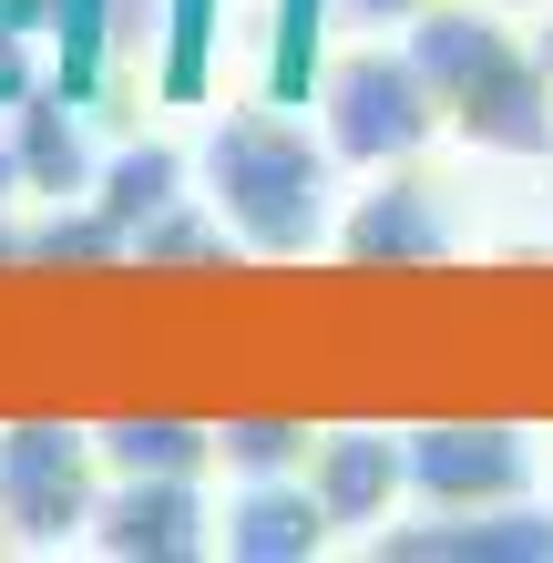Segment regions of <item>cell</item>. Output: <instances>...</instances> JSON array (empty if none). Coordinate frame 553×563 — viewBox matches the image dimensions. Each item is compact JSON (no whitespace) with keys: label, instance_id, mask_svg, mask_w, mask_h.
I'll return each instance as SVG.
<instances>
[{"label":"cell","instance_id":"6da1fadb","mask_svg":"<svg viewBox=\"0 0 553 563\" xmlns=\"http://www.w3.org/2000/svg\"><path fill=\"white\" fill-rule=\"evenodd\" d=\"M339 175L349 164L329 154V134L287 103H225L195 134V195L236 256H329L349 206Z\"/></svg>","mask_w":553,"mask_h":563},{"label":"cell","instance_id":"7a4b0ae2","mask_svg":"<svg viewBox=\"0 0 553 563\" xmlns=\"http://www.w3.org/2000/svg\"><path fill=\"white\" fill-rule=\"evenodd\" d=\"M400 42L420 52L441 123L472 154H512V164L553 154V52L533 42V21L493 11V0H431Z\"/></svg>","mask_w":553,"mask_h":563},{"label":"cell","instance_id":"3957f363","mask_svg":"<svg viewBox=\"0 0 553 563\" xmlns=\"http://www.w3.org/2000/svg\"><path fill=\"white\" fill-rule=\"evenodd\" d=\"M308 123L329 134V154L349 175H389V164H420L451 123H441V92L420 73V52L400 31H349V42L318 62L308 82Z\"/></svg>","mask_w":553,"mask_h":563},{"label":"cell","instance_id":"277c9868","mask_svg":"<svg viewBox=\"0 0 553 563\" xmlns=\"http://www.w3.org/2000/svg\"><path fill=\"white\" fill-rule=\"evenodd\" d=\"M103 503L92 430H0V543H82Z\"/></svg>","mask_w":553,"mask_h":563},{"label":"cell","instance_id":"5b68a950","mask_svg":"<svg viewBox=\"0 0 553 563\" xmlns=\"http://www.w3.org/2000/svg\"><path fill=\"white\" fill-rule=\"evenodd\" d=\"M82 543L123 553V563L215 553V472H103V503H92Z\"/></svg>","mask_w":553,"mask_h":563},{"label":"cell","instance_id":"8992f818","mask_svg":"<svg viewBox=\"0 0 553 563\" xmlns=\"http://www.w3.org/2000/svg\"><path fill=\"white\" fill-rule=\"evenodd\" d=\"M308 492L339 522V543H369L410 512V430H308Z\"/></svg>","mask_w":553,"mask_h":563},{"label":"cell","instance_id":"52a82bcc","mask_svg":"<svg viewBox=\"0 0 553 563\" xmlns=\"http://www.w3.org/2000/svg\"><path fill=\"white\" fill-rule=\"evenodd\" d=\"M533 482H543V451L523 430H410V503L420 512L523 503Z\"/></svg>","mask_w":553,"mask_h":563},{"label":"cell","instance_id":"ba28073f","mask_svg":"<svg viewBox=\"0 0 553 563\" xmlns=\"http://www.w3.org/2000/svg\"><path fill=\"white\" fill-rule=\"evenodd\" d=\"M369 553H400V563H553V503L523 492V503H482V512H400L379 522Z\"/></svg>","mask_w":553,"mask_h":563},{"label":"cell","instance_id":"9c48e42d","mask_svg":"<svg viewBox=\"0 0 553 563\" xmlns=\"http://www.w3.org/2000/svg\"><path fill=\"white\" fill-rule=\"evenodd\" d=\"M329 543H339V522L318 512L308 472H246L215 492V553L225 563H308Z\"/></svg>","mask_w":553,"mask_h":563},{"label":"cell","instance_id":"30bf717a","mask_svg":"<svg viewBox=\"0 0 553 563\" xmlns=\"http://www.w3.org/2000/svg\"><path fill=\"white\" fill-rule=\"evenodd\" d=\"M11 144H21V195H42V206H92L103 134H92V103L73 82H31L11 103Z\"/></svg>","mask_w":553,"mask_h":563},{"label":"cell","instance_id":"8fae6325","mask_svg":"<svg viewBox=\"0 0 553 563\" xmlns=\"http://www.w3.org/2000/svg\"><path fill=\"white\" fill-rule=\"evenodd\" d=\"M451 225H441V195L410 175V164H389L379 185H360L339 206V246L329 256H441Z\"/></svg>","mask_w":553,"mask_h":563},{"label":"cell","instance_id":"7c38bea8","mask_svg":"<svg viewBox=\"0 0 553 563\" xmlns=\"http://www.w3.org/2000/svg\"><path fill=\"white\" fill-rule=\"evenodd\" d=\"M92 451H103V472H215V430L195 420H113L92 430Z\"/></svg>","mask_w":553,"mask_h":563},{"label":"cell","instance_id":"4fadbf2b","mask_svg":"<svg viewBox=\"0 0 553 563\" xmlns=\"http://www.w3.org/2000/svg\"><path fill=\"white\" fill-rule=\"evenodd\" d=\"M298 461H308V430H277V420L215 430V472H225V482H246V472H298Z\"/></svg>","mask_w":553,"mask_h":563},{"label":"cell","instance_id":"5bb4252c","mask_svg":"<svg viewBox=\"0 0 553 563\" xmlns=\"http://www.w3.org/2000/svg\"><path fill=\"white\" fill-rule=\"evenodd\" d=\"M420 11H431V0H329L339 31H410Z\"/></svg>","mask_w":553,"mask_h":563},{"label":"cell","instance_id":"9a60e30c","mask_svg":"<svg viewBox=\"0 0 553 563\" xmlns=\"http://www.w3.org/2000/svg\"><path fill=\"white\" fill-rule=\"evenodd\" d=\"M0 206H21V144H11V103H0Z\"/></svg>","mask_w":553,"mask_h":563},{"label":"cell","instance_id":"2e32d148","mask_svg":"<svg viewBox=\"0 0 553 563\" xmlns=\"http://www.w3.org/2000/svg\"><path fill=\"white\" fill-rule=\"evenodd\" d=\"M493 11H512V21H543V11H553V0H493Z\"/></svg>","mask_w":553,"mask_h":563}]
</instances>
